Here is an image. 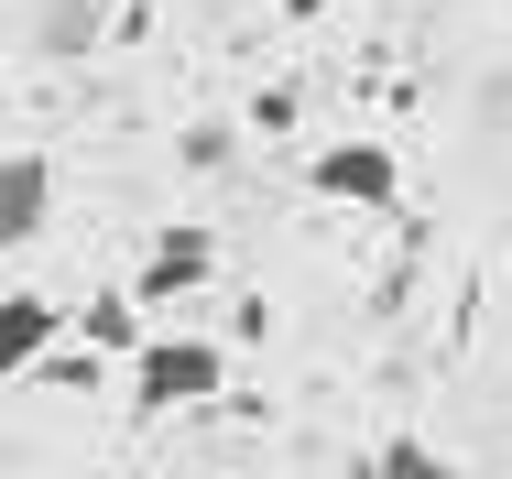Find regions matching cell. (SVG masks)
<instances>
[{
  "mask_svg": "<svg viewBox=\"0 0 512 479\" xmlns=\"http://www.w3.org/2000/svg\"><path fill=\"white\" fill-rule=\"evenodd\" d=\"M218 273V240L207 229H164L153 251H142V273H131V305H175V294H197Z\"/></svg>",
  "mask_w": 512,
  "mask_h": 479,
  "instance_id": "cell-3",
  "label": "cell"
},
{
  "mask_svg": "<svg viewBox=\"0 0 512 479\" xmlns=\"http://www.w3.org/2000/svg\"><path fill=\"white\" fill-rule=\"evenodd\" d=\"M142 338H153V327H142L131 294H99V305H88V349H131V360H142Z\"/></svg>",
  "mask_w": 512,
  "mask_h": 479,
  "instance_id": "cell-6",
  "label": "cell"
},
{
  "mask_svg": "<svg viewBox=\"0 0 512 479\" xmlns=\"http://www.w3.org/2000/svg\"><path fill=\"white\" fill-rule=\"evenodd\" d=\"M33 33H44V55H77V44L99 33V0H44V22H33Z\"/></svg>",
  "mask_w": 512,
  "mask_h": 479,
  "instance_id": "cell-7",
  "label": "cell"
},
{
  "mask_svg": "<svg viewBox=\"0 0 512 479\" xmlns=\"http://www.w3.org/2000/svg\"><path fill=\"white\" fill-rule=\"evenodd\" d=\"M44 207H55V164H44V153H0V251L33 240Z\"/></svg>",
  "mask_w": 512,
  "mask_h": 479,
  "instance_id": "cell-5",
  "label": "cell"
},
{
  "mask_svg": "<svg viewBox=\"0 0 512 479\" xmlns=\"http://www.w3.org/2000/svg\"><path fill=\"white\" fill-rule=\"evenodd\" d=\"M55 338H66V316H55L44 294H0V382L44 371V360H55Z\"/></svg>",
  "mask_w": 512,
  "mask_h": 479,
  "instance_id": "cell-4",
  "label": "cell"
},
{
  "mask_svg": "<svg viewBox=\"0 0 512 479\" xmlns=\"http://www.w3.org/2000/svg\"><path fill=\"white\" fill-rule=\"evenodd\" d=\"M306 186L338 196V207H393V196H404V164H393L382 142H327L306 164Z\"/></svg>",
  "mask_w": 512,
  "mask_h": 479,
  "instance_id": "cell-2",
  "label": "cell"
},
{
  "mask_svg": "<svg viewBox=\"0 0 512 479\" xmlns=\"http://www.w3.org/2000/svg\"><path fill=\"white\" fill-rule=\"evenodd\" d=\"M218 382H229V360H218L207 338H175V327H164V338H142V360H131V403H142V414L207 403Z\"/></svg>",
  "mask_w": 512,
  "mask_h": 479,
  "instance_id": "cell-1",
  "label": "cell"
},
{
  "mask_svg": "<svg viewBox=\"0 0 512 479\" xmlns=\"http://www.w3.org/2000/svg\"><path fill=\"white\" fill-rule=\"evenodd\" d=\"M371 479H458V469H447V458H436L425 436H393V447L371 458Z\"/></svg>",
  "mask_w": 512,
  "mask_h": 479,
  "instance_id": "cell-8",
  "label": "cell"
}]
</instances>
